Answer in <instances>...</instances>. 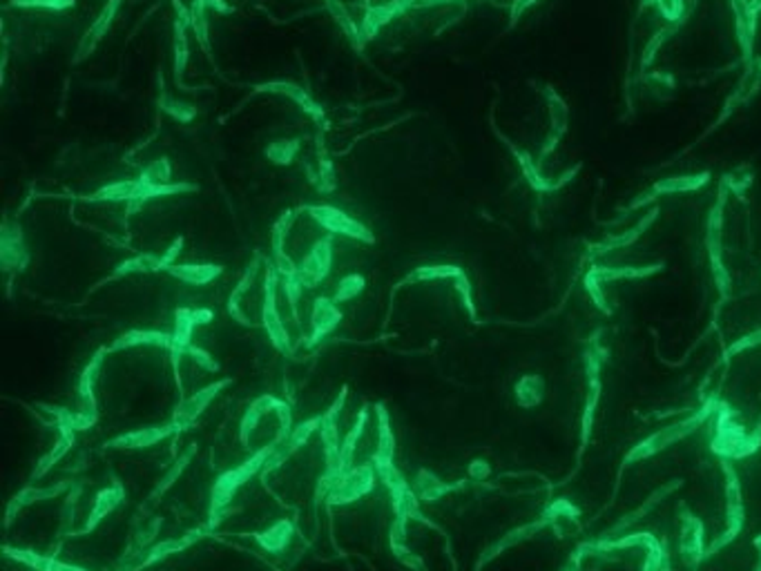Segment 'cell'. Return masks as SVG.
Returning a JSON list of instances; mask_svg holds the SVG:
<instances>
[{
    "label": "cell",
    "mask_w": 761,
    "mask_h": 571,
    "mask_svg": "<svg viewBox=\"0 0 761 571\" xmlns=\"http://www.w3.org/2000/svg\"><path fill=\"white\" fill-rule=\"evenodd\" d=\"M581 556H583V551H581V549H578V551L574 553V558L567 562V567H565L563 571H578V560H581Z\"/></svg>",
    "instance_id": "obj_4"
},
{
    "label": "cell",
    "mask_w": 761,
    "mask_h": 571,
    "mask_svg": "<svg viewBox=\"0 0 761 571\" xmlns=\"http://www.w3.org/2000/svg\"><path fill=\"white\" fill-rule=\"evenodd\" d=\"M712 406H715V401H710V404H707L706 409H701L697 415H692V418L683 419V422H679V424H672V426H667V428H663V431H658L657 435H652V437H648V440H645V442H641L639 446H634V449L630 451V455H627V458H625V464H630L632 459L649 458V455L658 453V451H661V449L670 446L672 442L681 440V437H683V435L692 433L694 428H697L699 424H701L703 419H706L707 415H710Z\"/></svg>",
    "instance_id": "obj_1"
},
{
    "label": "cell",
    "mask_w": 761,
    "mask_h": 571,
    "mask_svg": "<svg viewBox=\"0 0 761 571\" xmlns=\"http://www.w3.org/2000/svg\"><path fill=\"white\" fill-rule=\"evenodd\" d=\"M542 400V379L538 375H527L518 384V401L523 406H534Z\"/></svg>",
    "instance_id": "obj_3"
},
{
    "label": "cell",
    "mask_w": 761,
    "mask_h": 571,
    "mask_svg": "<svg viewBox=\"0 0 761 571\" xmlns=\"http://www.w3.org/2000/svg\"><path fill=\"white\" fill-rule=\"evenodd\" d=\"M681 553L685 562L697 565L703 558V525L692 513L683 516V535H681Z\"/></svg>",
    "instance_id": "obj_2"
}]
</instances>
